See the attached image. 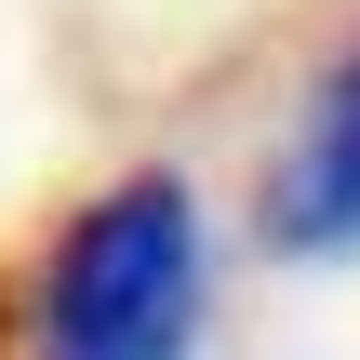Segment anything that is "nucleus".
<instances>
[{"instance_id":"f257e3e1","label":"nucleus","mask_w":360,"mask_h":360,"mask_svg":"<svg viewBox=\"0 0 360 360\" xmlns=\"http://www.w3.org/2000/svg\"><path fill=\"white\" fill-rule=\"evenodd\" d=\"M40 347L53 360H187L200 347V200L187 174H120L67 214L40 267Z\"/></svg>"},{"instance_id":"f03ea898","label":"nucleus","mask_w":360,"mask_h":360,"mask_svg":"<svg viewBox=\"0 0 360 360\" xmlns=\"http://www.w3.org/2000/svg\"><path fill=\"white\" fill-rule=\"evenodd\" d=\"M267 240L281 254H360V27L321 53V80H307V120H294V147L267 160Z\"/></svg>"}]
</instances>
